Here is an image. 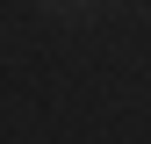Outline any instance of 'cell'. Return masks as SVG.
<instances>
[{
    "mask_svg": "<svg viewBox=\"0 0 151 144\" xmlns=\"http://www.w3.org/2000/svg\"><path fill=\"white\" fill-rule=\"evenodd\" d=\"M50 14H79V7H93V0H43Z\"/></svg>",
    "mask_w": 151,
    "mask_h": 144,
    "instance_id": "1",
    "label": "cell"
}]
</instances>
